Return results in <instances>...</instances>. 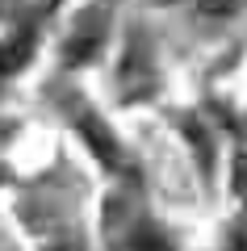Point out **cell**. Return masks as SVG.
<instances>
[{
    "label": "cell",
    "instance_id": "cell-1",
    "mask_svg": "<svg viewBox=\"0 0 247 251\" xmlns=\"http://www.w3.org/2000/svg\"><path fill=\"white\" fill-rule=\"evenodd\" d=\"M80 134H84V143H88V151L97 155L101 163H105L109 172H126V159H122V147H117V138L109 134V126L101 122L97 113H80L76 117Z\"/></svg>",
    "mask_w": 247,
    "mask_h": 251
},
{
    "label": "cell",
    "instance_id": "cell-2",
    "mask_svg": "<svg viewBox=\"0 0 247 251\" xmlns=\"http://www.w3.org/2000/svg\"><path fill=\"white\" fill-rule=\"evenodd\" d=\"M101 34H105V9L84 13V17L76 21V29H71V38H67V46H63V54H67L71 63L92 59V54L101 50Z\"/></svg>",
    "mask_w": 247,
    "mask_h": 251
},
{
    "label": "cell",
    "instance_id": "cell-3",
    "mask_svg": "<svg viewBox=\"0 0 247 251\" xmlns=\"http://www.w3.org/2000/svg\"><path fill=\"white\" fill-rule=\"evenodd\" d=\"M29 54H34V29H17L13 38H4L0 42V75L21 72L29 63Z\"/></svg>",
    "mask_w": 247,
    "mask_h": 251
},
{
    "label": "cell",
    "instance_id": "cell-4",
    "mask_svg": "<svg viewBox=\"0 0 247 251\" xmlns=\"http://www.w3.org/2000/svg\"><path fill=\"white\" fill-rule=\"evenodd\" d=\"M130 251H176V247L155 226H130Z\"/></svg>",
    "mask_w": 247,
    "mask_h": 251
},
{
    "label": "cell",
    "instance_id": "cell-5",
    "mask_svg": "<svg viewBox=\"0 0 247 251\" xmlns=\"http://www.w3.org/2000/svg\"><path fill=\"white\" fill-rule=\"evenodd\" d=\"M189 138H193V147H197V155H201V163L210 168L214 155H210V143H205V130H201V126H189Z\"/></svg>",
    "mask_w": 247,
    "mask_h": 251
},
{
    "label": "cell",
    "instance_id": "cell-6",
    "mask_svg": "<svg viewBox=\"0 0 247 251\" xmlns=\"http://www.w3.org/2000/svg\"><path fill=\"white\" fill-rule=\"evenodd\" d=\"M230 188H235L239 197L247 193V155H239V159H235V176H230Z\"/></svg>",
    "mask_w": 247,
    "mask_h": 251
},
{
    "label": "cell",
    "instance_id": "cell-7",
    "mask_svg": "<svg viewBox=\"0 0 247 251\" xmlns=\"http://www.w3.org/2000/svg\"><path fill=\"white\" fill-rule=\"evenodd\" d=\"M226 251H247V234L243 230H230L226 234Z\"/></svg>",
    "mask_w": 247,
    "mask_h": 251
},
{
    "label": "cell",
    "instance_id": "cell-8",
    "mask_svg": "<svg viewBox=\"0 0 247 251\" xmlns=\"http://www.w3.org/2000/svg\"><path fill=\"white\" fill-rule=\"evenodd\" d=\"M0 180H4V172H0Z\"/></svg>",
    "mask_w": 247,
    "mask_h": 251
},
{
    "label": "cell",
    "instance_id": "cell-9",
    "mask_svg": "<svg viewBox=\"0 0 247 251\" xmlns=\"http://www.w3.org/2000/svg\"><path fill=\"white\" fill-rule=\"evenodd\" d=\"M243 201H247V193H243Z\"/></svg>",
    "mask_w": 247,
    "mask_h": 251
}]
</instances>
